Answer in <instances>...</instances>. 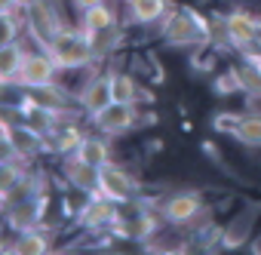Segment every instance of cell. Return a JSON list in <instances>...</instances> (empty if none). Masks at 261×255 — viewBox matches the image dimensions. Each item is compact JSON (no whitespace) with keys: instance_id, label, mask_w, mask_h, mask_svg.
<instances>
[{"instance_id":"obj_2","label":"cell","mask_w":261,"mask_h":255,"mask_svg":"<svg viewBox=\"0 0 261 255\" xmlns=\"http://www.w3.org/2000/svg\"><path fill=\"white\" fill-rule=\"evenodd\" d=\"M43 49L53 56V62L59 65V71H77V68H86V65L95 62V49H92V43H89V37H86L83 28L77 31V28L65 25Z\"/></svg>"},{"instance_id":"obj_32","label":"cell","mask_w":261,"mask_h":255,"mask_svg":"<svg viewBox=\"0 0 261 255\" xmlns=\"http://www.w3.org/2000/svg\"><path fill=\"white\" fill-rule=\"evenodd\" d=\"M13 7H19V10H25V7H31V4H37V0H10Z\"/></svg>"},{"instance_id":"obj_13","label":"cell","mask_w":261,"mask_h":255,"mask_svg":"<svg viewBox=\"0 0 261 255\" xmlns=\"http://www.w3.org/2000/svg\"><path fill=\"white\" fill-rule=\"evenodd\" d=\"M77 101H80V108H83V114L92 120L95 114H101L111 101H114V95H111V80H108V74H95L83 89H80V95H77Z\"/></svg>"},{"instance_id":"obj_6","label":"cell","mask_w":261,"mask_h":255,"mask_svg":"<svg viewBox=\"0 0 261 255\" xmlns=\"http://www.w3.org/2000/svg\"><path fill=\"white\" fill-rule=\"evenodd\" d=\"M92 123L105 136H126L142 123V111L139 105H129V101H111L101 114L92 117Z\"/></svg>"},{"instance_id":"obj_22","label":"cell","mask_w":261,"mask_h":255,"mask_svg":"<svg viewBox=\"0 0 261 255\" xmlns=\"http://www.w3.org/2000/svg\"><path fill=\"white\" fill-rule=\"evenodd\" d=\"M86 37H89V43H92V49H95V59H105V56H111V53L123 43V28H120V22H114V25H108V28L89 31Z\"/></svg>"},{"instance_id":"obj_23","label":"cell","mask_w":261,"mask_h":255,"mask_svg":"<svg viewBox=\"0 0 261 255\" xmlns=\"http://www.w3.org/2000/svg\"><path fill=\"white\" fill-rule=\"evenodd\" d=\"M46 142H49V151H56V154H74V151L80 148L83 136H80L77 126H62V123H56V130L46 136Z\"/></svg>"},{"instance_id":"obj_12","label":"cell","mask_w":261,"mask_h":255,"mask_svg":"<svg viewBox=\"0 0 261 255\" xmlns=\"http://www.w3.org/2000/svg\"><path fill=\"white\" fill-rule=\"evenodd\" d=\"M46 212V194H34V197H25V200H16L10 206H4V215L10 221L13 231H25V227H37V221L43 218Z\"/></svg>"},{"instance_id":"obj_5","label":"cell","mask_w":261,"mask_h":255,"mask_svg":"<svg viewBox=\"0 0 261 255\" xmlns=\"http://www.w3.org/2000/svg\"><path fill=\"white\" fill-rule=\"evenodd\" d=\"M56 74H59V65L53 62V56H49L43 46H40V49H25L22 68H19L13 86H22V89L46 86V83H56Z\"/></svg>"},{"instance_id":"obj_10","label":"cell","mask_w":261,"mask_h":255,"mask_svg":"<svg viewBox=\"0 0 261 255\" xmlns=\"http://www.w3.org/2000/svg\"><path fill=\"white\" fill-rule=\"evenodd\" d=\"M224 28H227V43L240 53L255 49V34H258V16L246 13V10H230L224 16Z\"/></svg>"},{"instance_id":"obj_24","label":"cell","mask_w":261,"mask_h":255,"mask_svg":"<svg viewBox=\"0 0 261 255\" xmlns=\"http://www.w3.org/2000/svg\"><path fill=\"white\" fill-rule=\"evenodd\" d=\"M233 139L246 148H261V114L258 111H249L240 117V126H237V133Z\"/></svg>"},{"instance_id":"obj_16","label":"cell","mask_w":261,"mask_h":255,"mask_svg":"<svg viewBox=\"0 0 261 255\" xmlns=\"http://www.w3.org/2000/svg\"><path fill=\"white\" fill-rule=\"evenodd\" d=\"M126 13L133 25H154L169 13L166 0H126Z\"/></svg>"},{"instance_id":"obj_29","label":"cell","mask_w":261,"mask_h":255,"mask_svg":"<svg viewBox=\"0 0 261 255\" xmlns=\"http://www.w3.org/2000/svg\"><path fill=\"white\" fill-rule=\"evenodd\" d=\"M215 89L221 92V95H230V92H240V86H237V80H233V74L227 71V74H221L218 80H215Z\"/></svg>"},{"instance_id":"obj_27","label":"cell","mask_w":261,"mask_h":255,"mask_svg":"<svg viewBox=\"0 0 261 255\" xmlns=\"http://www.w3.org/2000/svg\"><path fill=\"white\" fill-rule=\"evenodd\" d=\"M25 172H28V169H25V160H22V157H13V160L4 157V163H0V194L10 191Z\"/></svg>"},{"instance_id":"obj_7","label":"cell","mask_w":261,"mask_h":255,"mask_svg":"<svg viewBox=\"0 0 261 255\" xmlns=\"http://www.w3.org/2000/svg\"><path fill=\"white\" fill-rule=\"evenodd\" d=\"M98 194H105L108 200L126 206V203L139 200V182L129 175L123 166H117V163H105V166L98 169Z\"/></svg>"},{"instance_id":"obj_25","label":"cell","mask_w":261,"mask_h":255,"mask_svg":"<svg viewBox=\"0 0 261 255\" xmlns=\"http://www.w3.org/2000/svg\"><path fill=\"white\" fill-rule=\"evenodd\" d=\"M16 10H19V7H13V4L7 7V4H4V13H0V46L19 40V28L25 25V19H19Z\"/></svg>"},{"instance_id":"obj_14","label":"cell","mask_w":261,"mask_h":255,"mask_svg":"<svg viewBox=\"0 0 261 255\" xmlns=\"http://www.w3.org/2000/svg\"><path fill=\"white\" fill-rule=\"evenodd\" d=\"M62 169H65L68 185L77 188L80 194H98V169H95V166H89V163H83L80 157L71 154V160H68Z\"/></svg>"},{"instance_id":"obj_8","label":"cell","mask_w":261,"mask_h":255,"mask_svg":"<svg viewBox=\"0 0 261 255\" xmlns=\"http://www.w3.org/2000/svg\"><path fill=\"white\" fill-rule=\"evenodd\" d=\"M25 28H28V34L37 46H46L65 28V19L46 4V0H37V4L25 7Z\"/></svg>"},{"instance_id":"obj_21","label":"cell","mask_w":261,"mask_h":255,"mask_svg":"<svg viewBox=\"0 0 261 255\" xmlns=\"http://www.w3.org/2000/svg\"><path fill=\"white\" fill-rule=\"evenodd\" d=\"M22 59H25V49L19 46V40L0 46V83H4V89L16 83V74L22 68Z\"/></svg>"},{"instance_id":"obj_17","label":"cell","mask_w":261,"mask_h":255,"mask_svg":"<svg viewBox=\"0 0 261 255\" xmlns=\"http://www.w3.org/2000/svg\"><path fill=\"white\" fill-rule=\"evenodd\" d=\"M108 80H111V95H114V101L139 105L142 98H151L148 92L139 89L136 77H133V74H126V71H108Z\"/></svg>"},{"instance_id":"obj_9","label":"cell","mask_w":261,"mask_h":255,"mask_svg":"<svg viewBox=\"0 0 261 255\" xmlns=\"http://www.w3.org/2000/svg\"><path fill=\"white\" fill-rule=\"evenodd\" d=\"M203 212V197L197 191H181V194H172L160 203V215L166 224H175V227H188L200 218Z\"/></svg>"},{"instance_id":"obj_20","label":"cell","mask_w":261,"mask_h":255,"mask_svg":"<svg viewBox=\"0 0 261 255\" xmlns=\"http://www.w3.org/2000/svg\"><path fill=\"white\" fill-rule=\"evenodd\" d=\"M74 157H80L83 163H89L95 169H101L105 163H111V145L105 142V133L101 136H83V142L74 151Z\"/></svg>"},{"instance_id":"obj_31","label":"cell","mask_w":261,"mask_h":255,"mask_svg":"<svg viewBox=\"0 0 261 255\" xmlns=\"http://www.w3.org/2000/svg\"><path fill=\"white\" fill-rule=\"evenodd\" d=\"M243 56H246V59H252V62H255V65H258V68H261V53H258V49H255V53H252V49H249V53H243Z\"/></svg>"},{"instance_id":"obj_11","label":"cell","mask_w":261,"mask_h":255,"mask_svg":"<svg viewBox=\"0 0 261 255\" xmlns=\"http://www.w3.org/2000/svg\"><path fill=\"white\" fill-rule=\"evenodd\" d=\"M258 215H261V203L246 206L233 218H227V224L221 227V249H237V246L249 243L252 240V231L258 224Z\"/></svg>"},{"instance_id":"obj_19","label":"cell","mask_w":261,"mask_h":255,"mask_svg":"<svg viewBox=\"0 0 261 255\" xmlns=\"http://www.w3.org/2000/svg\"><path fill=\"white\" fill-rule=\"evenodd\" d=\"M28 101H34V105H40V108H46V111H53V114H65L68 111V92L65 89H59L56 83H46V86H34V89H28V95H25Z\"/></svg>"},{"instance_id":"obj_30","label":"cell","mask_w":261,"mask_h":255,"mask_svg":"<svg viewBox=\"0 0 261 255\" xmlns=\"http://www.w3.org/2000/svg\"><path fill=\"white\" fill-rule=\"evenodd\" d=\"M98 4H105V0H71V7H74L77 13H86V10H92V7H98Z\"/></svg>"},{"instance_id":"obj_28","label":"cell","mask_w":261,"mask_h":255,"mask_svg":"<svg viewBox=\"0 0 261 255\" xmlns=\"http://www.w3.org/2000/svg\"><path fill=\"white\" fill-rule=\"evenodd\" d=\"M240 117L243 114H215V120H212V126H215V130L218 133H237V126H240Z\"/></svg>"},{"instance_id":"obj_26","label":"cell","mask_w":261,"mask_h":255,"mask_svg":"<svg viewBox=\"0 0 261 255\" xmlns=\"http://www.w3.org/2000/svg\"><path fill=\"white\" fill-rule=\"evenodd\" d=\"M83 19H80V28L89 34V31H98V28H108V25H114L117 22V16H114V10L111 7H105V4H98V7H92V10H86V13H80Z\"/></svg>"},{"instance_id":"obj_18","label":"cell","mask_w":261,"mask_h":255,"mask_svg":"<svg viewBox=\"0 0 261 255\" xmlns=\"http://www.w3.org/2000/svg\"><path fill=\"white\" fill-rule=\"evenodd\" d=\"M230 74H233V80H237V86H240L243 95L261 98V68H258L252 59L243 56V62H237V65L230 68Z\"/></svg>"},{"instance_id":"obj_15","label":"cell","mask_w":261,"mask_h":255,"mask_svg":"<svg viewBox=\"0 0 261 255\" xmlns=\"http://www.w3.org/2000/svg\"><path fill=\"white\" fill-rule=\"evenodd\" d=\"M4 252H13V255H43L49 252V237L37 227H25V231H16V237L10 240V246H4Z\"/></svg>"},{"instance_id":"obj_1","label":"cell","mask_w":261,"mask_h":255,"mask_svg":"<svg viewBox=\"0 0 261 255\" xmlns=\"http://www.w3.org/2000/svg\"><path fill=\"white\" fill-rule=\"evenodd\" d=\"M160 37L166 46H175V49H206L212 46V22L194 7H181L163 16Z\"/></svg>"},{"instance_id":"obj_4","label":"cell","mask_w":261,"mask_h":255,"mask_svg":"<svg viewBox=\"0 0 261 255\" xmlns=\"http://www.w3.org/2000/svg\"><path fill=\"white\" fill-rule=\"evenodd\" d=\"M4 148L13 154V157H22L25 163L37 160L43 151H49V142L43 133L31 130L25 120H7L4 117Z\"/></svg>"},{"instance_id":"obj_3","label":"cell","mask_w":261,"mask_h":255,"mask_svg":"<svg viewBox=\"0 0 261 255\" xmlns=\"http://www.w3.org/2000/svg\"><path fill=\"white\" fill-rule=\"evenodd\" d=\"M160 209L154 212V209H148V206H142V203H129V215H117V221L111 224V234L114 237H120V240H129V243H148L163 224H160Z\"/></svg>"},{"instance_id":"obj_33","label":"cell","mask_w":261,"mask_h":255,"mask_svg":"<svg viewBox=\"0 0 261 255\" xmlns=\"http://www.w3.org/2000/svg\"><path fill=\"white\" fill-rule=\"evenodd\" d=\"M255 49L261 53V16H258V34H255Z\"/></svg>"}]
</instances>
